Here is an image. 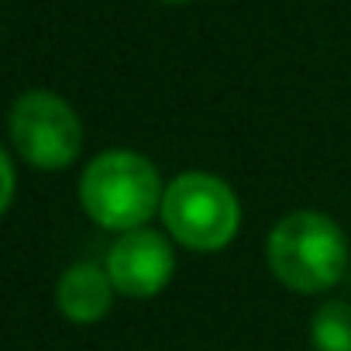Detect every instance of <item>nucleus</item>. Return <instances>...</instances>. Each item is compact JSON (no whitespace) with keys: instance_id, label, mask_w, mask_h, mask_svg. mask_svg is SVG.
Returning a JSON list of instances; mask_svg holds the SVG:
<instances>
[{"instance_id":"f257e3e1","label":"nucleus","mask_w":351,"mask_h":351,"mask_svg":"<svg viewBox=\"0 0 351 351\" xmlns=\"http://www.w3.org/2000/svg\"><path fill=\"white\" fill-rule=\"evenodd\" d=\"M162 172L134 148H107L80 176V207L97 228L114 234L148 228L162 210Z\"/></svg>"},{"instance_id":"f03ea898","label":"nucleus","mask_w":351,"mask_h":351,"mask_svg":"<svg viewBox=\"0 0 351 351\" xmlns=\"http://www.w3.org/2000/svg\"><path fill=\"white\" fill-rule=\"evenodd\" d=\"M351 262L344 228L324 210H289L265 238L269 272L293 293L320 296L334 289Z\"/></svg>"},{"instance_id":"7ed1b4c3","label":"nucleus","mask_w":351,"mask_h":351,"mask_svg":"<svg viewBox=\"0 0 351 351\" xmlns=\"http://www.w3.org/2000/svg\"><path fill=\"white\" fill-rule=\"evenodd\" d=\"M158 217L172 245H183L186 252H200V255H214L238 238L241 200L228 180H221L214 172L190 169L165 183Z\"/></svg>"},{"instance_id":"20e7f679","label":"nucleus","mask_w":351,"mask_h":351,"mask_svg":"<svg viewBox=\"0 0 351 351\" xmlns=\"http://www.w3.org/2000/svg\"><path fill=\"white\" fill-rule=\"evenodd\" d=\"M8 131L14 152L42 172H62L83 152V121L52 90L21 93L8 114Z\"/></svg>"},{"instance_id":"39448f33","label":"nucleus","mask_w":351,"mask_h":351,"mask_svg":"<svg viewBox=\"0 0 351 351\" xmlns=\"http://www.w3.org/2000/svg\"><path fill=\"white\" fill-rule=\"evenodd\" d=\"M117 296L128 300H152L158 296L176 276V248L165 231L138 228L117 234L104 262Z\"/></svg>"},{"instance_id":"423d86ee","label":"nucleus","mask_w":351,"mask_h":351,"mask_svg":"<svg viewBox=\"0 0 351 351\" xmlns=\"http://www.w3.org/2000/svg\"><path fill=\"white\" fill-rule=\"evenodd\" d=\"M114 282L107 276L104 265H93V262H76L69 265L59 282H56V306L66 320L86 327V324H100L110 306H114Z\"/></svg>"},{"instance_id":"0eeeda50","label":"nucleus","mask_w":351,"mask_h":351,"mask_svg":"<svg viewBox=\"0 0 351 351\" xmlns=\"http://www.w3.org/2000/svg\"><path fill=\"white\" fill-rule=\"evenodd\" d=\"M313 351H351V300H324L310 317Z\"/></svg>"},{"instance_id":"6e6552de","label":"nucleus","mask_w":351,"mask_h":351,"mask_svg":"<svg viewBox=\"0 0 351 351\" xmlns=\"http://www.w3.org/2000/svg\"><path fill=\"white\" fill-rule=\"evenodd\" d=\"M14 186H18V172H14V162L8 155V148L0 145V217L8 214L11 200H14Z\"/></svg>"},{"instance_id":"1a4fd4ad","label":"nucleus","mask_w":351,"mask_h":351,"mask_svg":"<svg viewBox=\"0 0 351 351\" xmlns=\"http://www.w3.org/2000/svg\"><path fill=\"white\" fill-rule=\"evenodd\" d=\"M165 4H190V0H165Z\"/></svg>"}]
</instances>
